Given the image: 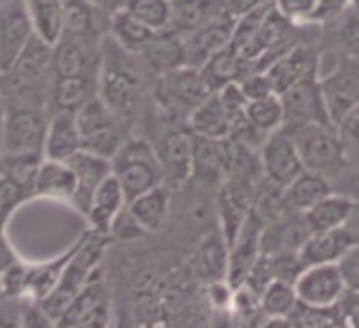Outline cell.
<instances>
[{"instance_id": "obj_1", "label": "cell", "mask_w": 359, "mask_h": 328, "mask_svg": "<svg viewBox=\"0 0 359 328\" xmlns=\"http://www.w3.org/2000/svg\"><path fill=\"white\" fill-rule=\"evenodd\" d=\"M102 68L97 74V96L118 117L129 114L144 89L140 58L121 49L110 37L102 39Z\"/></svg>"}, {"instance_id": "obj_2", "label": "cell", "mask_w": 359, "mask_h": 328, "mask_svg": "<svg viewBox=\"0 0 359 328\" xmlns=\"http://www.w3.org/2000/svg\"><path fill=\"white\" fill-rule=\"evenodd\" d=\"M110 168L127 202L165 183L156 148L144 138H127L110 159Z\"/></svg>"}, {"instance_id": "obj_3", "label": "cell", "mask_w": 359, "mask_h": 328, "mask_svg": "<svg viewBox=\"0 0 359 328\" xmlns=\"http://www.w3.org/2000/svg\"><path fill=\"white\" fill-rule=\"evenodd\" d=\"M283 129L290 133L306 172L319 174L332 185L346 168L348 159L334 125H296Z\"/></svg>"}, {"instance_id": "obj_4", "label": "cell", "mask_w": 359, "mask_h": 328, "mask_svg": "<svg viewBox=\"0 0 359 328\" xmlns=\"http://www.w3.org/2000/svg\"><path fill=\"white\" fill-rule=\"evenodd\" d=\"M104 237L106 235L95 233L93 237L83 240L74 254H70L68 265L62 269L53 288L41 299V305L55 322L66 311L70 301L79 294V290H83L85 284L95 275V267L100 263V254L104 248Z\"/></svg>"}, {"instance_id": "obj_5", "label": "cell", "mask_w": 359, "mask_h": 328, "mask_svg": "<svg viewBox=\"0 0 359 328\" xmlns=\"http://www.w3.org/2000/svg\"><path fill=\"white\" fill-rule=\"evenodd\" d=\"M319 87L330 121L336 127L359 106V58L336 55L332 68L319 74Z\"/></svg>"}, {"instance_id": "obj_6", "label": "cell", "mask_w": 359, "mask_h": 328, "mask_svg": "<svg viewBox=\"0 0 359 328\" xmlns=\"http://www.w3.org/2000/svg\"><path fill=\"white\" fill-rule=\"evenodd\" d=\"M53 79L51 47L43 43L36 34L18 58L13 68L3 77L5 85H9V91L22 96L24 100L34 93H49Z\"/></svg>"}, {"instance_id": "obj_7", "label": "cell", "mask_w": 359, "mask_h": 328, "mask_svg": "<svg viewBox=\"0 0 359 328\" xmlns=\"http://www.w3.org/2000/svg\"><path fill=\"white\" fill-rule=\"evenodd\" d=\"M47 119L36 106H9L3 119V155H43Z\"/></svg>"}, {"instance_id": "obj_8", "label": "cell", "mask_w": 359, "mask_h": 328, "mask_svg": "<svg viewBox=\"0 0 359 328\" xmlns=\"http://www.w3.org/2000/svg\"><path fill=\"white\" fill-rule=\"evenodd\" d=\"M154 91L163 108L171 112H187V117L195 106H199L205 98L214 93L205 83L201 70L191 66H180L158 74Z\"/></svg>"}, {"instance_id": "obj_9", "label": "cell", "mask_w": 359, "mask_h": 328, "mask_svg": "<svg viewBox=\"0 0 359 328\" xmlns=\"http://www.w3.org/2000/svg\"><path fill=\"white\" fill-rule=\"evenodd\" d=\"M279 100L283 106V127L332 125L317 74L294 83L290 89H285L279 96Z\"/></svg>"}, {"instance_id": "obj_10", "label": "cell", "mask_w": 359, "mask_h": 328, "mask_svg": "<svg viewBox=\"0 0 359 328\" xmlns=\"http://www.w3.org/2000/svg\"><path fill=\"white\" fill-rule=\"evenodd\" d=\"M294 290L298 303L317 309H332L344 296L346 284L338 263H327L304 267L294 282Z\"/></svg>"}, {"instance_id": "obj_11", "label": "cell", "mask_w": 359, "mask_h": 328, "mask_svg": "<svg viewBox=\"0 0 359 328\" xmlns=\"http://www.w3.org/2000/svg\"><path fill=\"white\" fill-rule=\"evenodd\" d=\"M258 159L262 176L277 187H287L294 178H298L304 172L298 150L283 127L264 138V142L258 148Z\"/></svg>"}, {"instance_id": "obj_12", "label": "cell", "mask_w": 359, "mask_h": 328, "mask_svg": "<svg viewBox=\"0 0 359 328\" xmlns=\"http://www.w3.org/2000/svg\"><path fill=\"white\" fill-rule=\"evenodd\" d=\"M32 39L34 26L24 0H13L0 7V77H5L13 68Z\"/></svg>"}, {"instance_id": "obj_13", "label": "cell", "mask_w": 359, "mask_h": 328, "mask_svg": "<svg viewBox=\"0 0 359 328\" xmlns=\"http://www.w3.org/2000/svg\"><path fill=\"white\" fill-rule=\"evenodd\" d=\"M256 183L243 178H224L218 191V216H220V235L226 248L235 242L241 227L245 225L252 202H254Z\"/></svg>"}, {"instance_id": "obj_14", "label": "cell", "mask_w": 359, "mask_h": 328, "mask_svg": "<svg viewBox=\"0 0 359 328\" xmlns=\"http://www.w3.org/2000/svg\"><path fill=\"white\" fill-rule=\"evenodd\" d=\"M321 70V51L317 43H300L294 49L279 55L264 72L269 74L273 89L277 96H281L285 89H290L294 83L317 74Z\"/></svg>"}, {"instance_id": "obj_15", "label": "cell", "mask_w": 359, "mask_h": 328, "mask_svg": "<svg viewBox=\"0 0 359 328\" xmlns=\"http://www.w3.org/2000/svg\"><path fill=\"white\" fill-rule=\"evenodd\" d=\"M167 187H180L193 176V133L189 129H171L154 146Z\"/></svg>"}, {"instance_id": "obj_16", "label": "cell", "mask_w": 359, "mask_h": 328, "mask_svg": "<svg viewBox=\"0 0 359 328\" xmlns=\"http://www.w3.org/2000/svg\"><path fill=\"white\" fill-rule=\"evenodd\" d=\"M102 41H81L62 37L51 47V66L53 77H85V74H100L95 70L97 62L102 60V49L97 51Z\"/></svg>"}, {"instance_id": "obj_17", "label": "cell", "mask_w": 359, "mask_h": 328, "mask_svg": "<svg viewBox=\"0 0 359 328\" xmlns=\"http://www.w3.org/2000/svg\"><path fill=\"white\" fill-rule=\"evenodd\" d=\"M264 223L250 212L245 225L241 227L239 235L235 237V242L229 246V256H226V284L235 290L239 288L250 269L254 267V263L260 256V233H262Z\"/></svg>"}, {"instance_id": "obj_18", "label": "cell", "mask_w": 359, "mask_h": 328, "mask_svg": "<svg viewBox=\"0 0 359 328\" xmlns=\"http://www.w3.org/2000/svg\"><path fill=\"white\" fill-rule=\"evenodd\" d=\"M321 55H348L359 58V9L351 3L330 22L319 26Z\"/></svg>"}, {"instance_id": "obj_19", "label": "cell", "mask_w": 359, "mask_h": 328, "mask_svg": "<svg viewBox=\"0 0 359 328\" xmlns=\"http://www.w3.org/2000/svg\"><path fill=\"white\" fill-rule=\"evenodd\" d=\"M311 229L302 214H285L262 227L260 233V254H298L300 248L311 237Z\"/></svg>"}, {"instance_id": "obj_20", "label": "cell", "mask_w": 359, "mask_h": 328, "mask_svg": "<svg viewBox=\"0 0 359 328\" xmlns=\"http://www.w3.org/2000/svg\"><path fill=\"white\" fill-rule=\"evenodd\" d=\"M237 20H222L205 24L189 34L182 37V53H184V66L201 68L214 53H218L222 47L231 43V34Z\"/></svg>"}, {"instance_id": "obj_21", "label": "cell", "mask_w": 359, "mask_h": 328, "mask_svg": "<svg viewBox=\"0 0 359 328\" xmlns=\"http://www.w3.org/2000/svg\"><path fill=\"white\" fill-rule=\"evenodd\" d=\"M66 163L70 166V170L74 172V178H76V191H74V197L70 204H74L83 214H87V208H89V202H91L95 189L112 174L110 159L97 157L87 150H79Z\"/></svg>"}, {"instance_id": "obj_22", "label": "cell", "mask_w": 359, "mask_h": 328, "mask_svg": "<svg viewBox=\"0 0 359 328\" xmlns=\"http://www.w3.org/2000/svg\"><path fill=\"white\" fill-rule=\"evenodd\" d=\"M108 15L93 9L87 0H62V37L81 41H102Z\"/></svg>"}, {"instance_id": "obj_23", "label": "cell", "mask_w": 359, "mask_h": 328, "mask_svg": "<svg viewBox=\"0 0 359 328\" xmlns=\"http://www.w3.org/2000/svg\"><path fill=\"white\" fill-rule=\"evenodd\" d=\"M125 206H127V199L123 195V189H121L118 181L110 174L95 189L85 216L91 221L95 233L110 235V229H112L114 221L123 214Z\"/></svg>"}, {"instance_id": "obj_24", "label": "cell", "mask_w": 359, "mask_h": 328, "mask_svg": "<svg viewBox=\"0 0 359 328\" xmlns=\"http://www.w3.org/2000/svg\"><path fill=\"white\" fill-rule=\"evenodd\" d=\"M79 150H81V133L76 127L74 112L57 110L47 123V133H45V144H43L45 159L68 161Z\"/></svg>"}, {"instance_id": "obj_25", "label": "cell", "mask_w": 359, "mask_h": 328, "mask_svg": "<svg viewBox=\"0 0 359 328\" xmlns=\"http://www.w3.org/2000/svg\"><path fill=\"white\" fill-rule=\"evenodd\" d=\"M171 208V187H167L165 183L133 197L131 202H127L125 212L129 214V218L142 229V231H158L169 214Z\"/></svg>"}, {"instance_id": "obj_26", "label": "cell", "mask_w": 359, "mask_h": 328, "mask_svg": "<svg viewBox=\"0 0 359 328\" xmlns=\"http://www.w3.org/2000/svg\"><path fill=\"white\" fill-rule=\"evenodd\" d=\"M355 246L353 237L348 231L334 229V231H323V233H313L306 244L300 248L298 258L302 267L311 265H327V263H338L351 248Z\"/></svg>"}, {"instance_id": "obj_27", "label": "cell", "mask_w": 359, "mask_h": 328, "mask_svg": "<svg viewBox=\"0 0 359 328\" xmlns=\"http://www.w3.org/2000/svg\"><path fill=\"white\" fill-rule=\"evenodd\" d=\"M74 191H76V178L66 161H51V159L41 161L39 172L32 183L34 195L72 202Z\"/></svg>"}, {"instance_id": "obj_28", "label": "cell", "mask_w": 359, "mask_h": 328, "mask_svg": "<svg viewBox=\"0 0 359 328\" xmlns=\"http://www.w3.org/2000/svg\"><path fill=\"white\" fill-rule=\"evenodd\" d=\"M137 58L142 60V64L148 70H152L156 74L184 66L182 37L175 34L173 30L156 32Z\"/></svg>"}, {"instance_id": "obj_29", "label": "cell", "mask_w": 359, "mask_h": 328, "mask_svg": "<svg viewBox=\"0 0 359 328\" xmlns=\"http://www.w3.org/2000/svg\"><path fill=\"white\" fill-rule=\"evenodd\" d=\"M330 193H332V185L327 178L304 170L298 178H294L287 187H283V204L290 214H304Z\"/></svg>"}, {"instance_id": "obj_30", "label": "cell", "mask_w": 359, "mask_h": 328, "mask_svg": "<svg viewBox=\"0 0 359 328\" xmlns=\"http://www.w3.org/2000/svg\"><path fill=\"white\" fill-rule=\"evenodd\" d=\"M187 123H189V131L199 138L224 140L231 136V121H229L216 91L189 112Z\"/></svg>"}, {"instance_id": "obj_31", "label": "cell", "mask_w": 359, "mask_h": 328, "mask_svg": "<svg viewBox=\"0 0 359 328\" xmlns=\"http://www.w3.org/2000/svg\"><path fill=\"white\" fill-rule=\"evenodd\" d=\"M355 202L342 193L332 191L327 197L317 202L311 210H306L302 216L311 229V233H323V231H334L342 229L353 212Z\"/></svg>"}, {"instance_id": "obj_32", "label": "cell", "mask_w": 359, "mask_h": 328, "mask_svg": "<svg viewBox=\"0 0 359 328\" xmlns=\"http://www.w3.org/2000/svg\"><path fill=\"white\" fill-rule=\"evenodd\" d=\"M97 96V74H85V77H60L53 79L49 98L51 104L57 110H70L76 112L85 102Z\"/></svg>"}, {"instance_id": "obj_33", "label": "cell", "mask_w": 359, "mask_h": 328, "mask_svg": "<svg viewBox=\"0 0 359 328\" xmlns=\"http://www.w3.org/2000/svg\"><path fill=\"white\" fill-rule=\"evenodd\" d=\"M199 70L212 91H218L229 83H237L241 77H245L250 72L248 64L237 55V51L231 45H226L218 53H214Z\"/></svg>"}, {"instance_id": "obj_34", "label": "cell", "mask_w": 359, "mask_h": 328, "mask_svg": "<svg viewBox=\"0 0 359 328\" xmlns=\"http://www.w3.org/2000/svg\"><path fill=\"white\" fill-rule=\"evenodd\" d=\"M106 290L104 284L97 280V275H93L83 290H79V294L70 301V305L66 307V311L60 315L57 320V328H76L79 324L87 322L91 315H95L102 307H106L104 303Z\"/></svg>"}, {"instance_id": "obj_35", "label": "cell", "mask_w": 359, "mask_h": 328, "mask_svg": "<svg viewBox=\"0 0 359 328\" xmlns=\"http://www.w3.org/2000/svg\"><path fill=\"white\" fill-rule=\"evenodd\" d=\"M108 37L127 53L140 55L142 49L150 43V39L156 34L152 30H148L144 24H140L135 18H131L127 11H118L114 15H110L108 20Z\"/></svg>"}, {"instance_id": "obj_36", "label": "cell", "mask_w": 359, "mask_h": 328, "mask_svg": "<svg viewBox=\"0 0 359 328\" xmlns=\"http://www.w3.org/2000/svg\"><path fill=\"white\" fill-rule=\"evenodd\" d=\"M34 34L53 47L62 39V0H24Z\"/></svg>"}, {"instance_id": "obj_37", "label": "cell", "mask_w": 359, "mask_h": 328, "mask_svg": "<svg viewBox=\"0 0 359 328\" xmlns=\"http://www.w3.org/2000/svg\"><path fill=\"white\" fill-rule=\"evenodd\" d=\"M76 127H79V133H81V144L83 140L91 138V136H97V133H104L108 129H114L121 125V117L114 114L104 102L100 96L91 98L89 102H85L76 112Z\"/></svg>"}, {"instance_id": "obj_38", "label": "cell", "mask_w": 359, "mask_h": 328, "mask_svg": "<svg viewBox=\"0 0 359 328\" xmlns=\"http://www.w3.org/2000/svg\"><path fill=\"white\" fill-rule=\"evenodd\" d=\"M123 11H127L152 32L169 30L173 18V7L169 0H127Z\"/></svg>"}, {"instance_id": "obj_39", "label": "cell", "mask_w": 359, "mask_h": 328, "mask_svg": "<svg viewBox=\"0 0 359 328\" xmlns=\"http://www.w3.org/2000/svg\"><path fill=\"white\" fill-rule=\"evenodd\" d=\"M245 121L262 136H269L283 127V106L279 96H266L245 106Z\"/></svg>"}, {"instance_id": "obj_40", "label": "cell", "mask_w": 359, "mask_h": 328, "mask_svg": "<svg viewBox=\"0 0 359 328\" xmlns=\"http://www.w3.org/2000/svg\"><path fill=\"white\" fill-rule=\"evenodd\" d=\"M298 305V296L294 284L273 280L260 292V309L266 317H290L294 307Z\"/></svg>"}, {"instance_id": "obj_41", "label": "cell", "mask_w": 359, "mask_h": 328, "mask_svg": "<svg viewBox=\"0 0 359 328\" xmlns=\"http://www.w3.org/2000/svg\"><path fill=\"white\" fill-rule=\"evenodd\" d=\"M338 140L344 148L348 161H359V106L353 108L338 125H336Z\"/></svg>"}, {"instance_id": "obj_42", "label": "cell", "mask_w": 359, "mask_h": 328, "mask_svg": "<svg viewBox=\"0 0 359 328\" xmlns=\"http://www.w3.org/2000/svg\"><path fill=\"white\" fill-rule=\"evenodd\" d=\"M290 322L294 328H325L327 324L334 322V317H332V309H317L298 303L290 313Z\"/></svg>"}, {"instance_id": "obj_43", "label": "cell", "mask_w": 359, "mask_h": 328, "mask_svg": "<svg viewBox=\"0 0 359 328\" xmlns=\"http://www.w3.org/2000/svg\"><path fill=\"white\" fill-rule=\"evenodd\" d=\"M332 317L340 328H359V294L346 290L332 307Z\"/></svg>"}, {"instance_id": "obj_44", "label": "cell", "mask_w": 359, "mask_h": 328, "mask_svg": "<svg viewBox=\"0 0 359 328\" xmlns=\"http://www.w3.org/2000/svg\"><path fill=\"white\" fill-rule=\"evenodd\" d=\"M241 93L245 96L248 102H254V100H260V98H266V96H273L275 89H273V83L269 79V74L264 70L260 72H248L245 77H241L237 81ZM277 96V93H275Z\"/></svg>"}, {"instance_id": "obj_45", "label": "cell", "mask_w": 359, "mask_h": 328, "mask_svg": "<svg viewBox=\"0 0 359 328\" xmlns=\"http://www.w3.org/2000/svg\"><path fill=\"white\" fill-rule=\"evenodd\" d=\"M273 7L292 24H309L315 0H273Z\"/></svg>"}, {"instance_id": "obj_46", "label": "cell", "mask_w": 359, "mask_h": 328, "mask_svg": "<svg viewBox=\"0 0 359 328\" xmlns=\"http://www.w3.org/2000/svg\"><path fill=\"white\" fill-rule=\"evenodd\" d=\"M18 328H57V322L45 311L41 301H36L22 307Z\"/></svg>"}, {"instance_id": "obj_47", "label": "cell", "mask_w": 359, "mask_h": 328, "mask_svg": "<svg viewBox=\"0 0 359 328\" xmlns=\"http://www.w3.org/2000/svg\"><path fill=\"white\" fill-rule=\"evenodd\" d=\"M340 273L344 277L346 290L359 294V244H355L340 261H338Z\"/></svg>"}, {"instance_id": "obj_48", "label": "cell", "mask_w": 359, "mask_h": 328, "mask_svg": "<svg viewBox=\"0 0 359 328\" xmlns=\"http://www.w3.org/2000/svg\"><path fill=\"white\" fill-rule=\"evenodd\" d=\"M346 5H348V0H315V9L309 18V24L321 26L330 22L332 18H336Z\"/></svg>"}, {"instance_id": "obj_49", "label": "cell", "mask_w": 359, "mask_h": 328, "mask_svg": "<svg viewBox=\"0 0 359 328\" xmlns=\"http://www.w3.org/2000/svg\"><path fill=\"white\" fill-rule=\"evenodd\" d=\"M266 3H271V0H222L224 9H226L235 20H239L241 15L254 11V9H258L260 5H266Z\"/></svg>"}, {"instance_id": "obj_50", "label": "cell", "mask_w": 359, "mask_h": 328, "mask_svg": "<svg viewBox=\"0 0 359 328\" xmlns=\"http://www.w3.org/2000/svg\"><path fill=\"white\" fill-rule=\"evenodd\" d=\"M87 3L93 7V9H97L100 13H104V15H114V13H118V11H123L125 9V3L127 0H87Z\"/></svg>"}, {"instance_id": "obj_51", "label": "cell", "mask_w": 359, "mask_h": 328, "mask_svg": "<svg viewBox=\"0 0 359 328\" xmlns=\"http://www.w3.org/2000/svg\"><path fill=\"white\" fill-rule=\"evenodd\" d=\"M344 229L348 231V235L353 237V242H355V244H359V202H355L353 212H351V216H348V221H346Z\"/></svg>"}, {"instance_id": "obj_52", "label": "cell", "mask_w": 359, "mask_h": 328, "mask_svg": "<svg viewBox=\"0 0 359 328\" xmlns=\"http://www.w3.org/2000/svg\"><path fill=\"white\" fill-rule=\"evenodd\" d=\"M210 328H239V326H237V322L233 320L231 311H218V313L214 315Z\"/></svg>"}, {"instance_id": "obj_53", "label": "cell", "mask_w": 359, "mask_h": 328, "mask_svg": "<svg viewBox=\"0 0 359 328\" xmlns=\"http://www.w3.org/2000/svg\"><path fill=\"white\" fill-rule=\"evenodd\" d=\"M260 328H294L290 317H264Z\"/></svg>"}, {"instance_id": "obj_54", "label": "cell", "mask_w": 359, "mask_h": 328, "mask_svg": "<svg viewBox=\"0 0 359 328\" xmlns=\"http://www.w3.org/2000/svg\"><path fill=\"white\" fill-rule=\"evenodd\" d=\"M0 328H18V324H13V322H0Z\"/></svg>"}, {"instance_id": "obj_55", "label": "cell", "mask_w": 359, "mask_h": 328, "mask_svg": "<svg viewBox=\"0 0 359 328\" xmlns=\"http://www.w3.org/2000/svg\"><path fill=\"white\" fill-rule=\"evenodd\" d=\"M9 3H13V0H0V7H5V5H9Z\"/></svg>"}, {"instance_id": "obj_56", "label": "cell", "mask_w": 359, "mask_h": 328, "mask_svg": "<svg viewBox=\"0 0 359 328\" xmlns=\"http://www.w3.org/2000/svg\"><path fill=\"white\" fill-rule=\"evenodd\" d=\"M325 328H340V326H338V324H336V322H332V324H327V326H325Z\"/></svg>"}, {"instance_id": "obj_57", "label": "cell", "mask_w": 359, "mask_h": 328, "mask_svg": "<svg viewBox=\"0 0 359 328\" xmlns=\"http://www.w3.org/2000/svg\"><path fill=\"white\" fill-rule=\"evenodd\" d=\"M351 5H353V7H357V9H359V0H351Z\"/></svg>"}]
</instances>
